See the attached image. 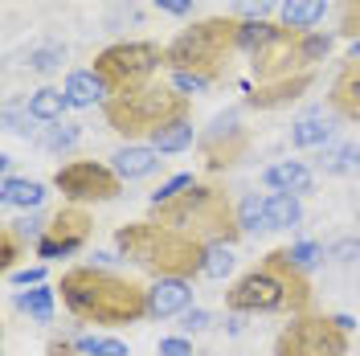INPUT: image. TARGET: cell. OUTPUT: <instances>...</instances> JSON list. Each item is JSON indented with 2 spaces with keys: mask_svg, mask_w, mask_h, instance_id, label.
Segmentation results:
<instances>
[{
  "mask_svg": "<svg viewBox=\"0 0 360 356\" xmlns=\"http://www.w3.org/2000/svg\"><path fill=\"white\" fill-rule=\"evenodd\" d=\"M238 17H205L180 29L172 42L164 45V70L172 74V87L193 94V90H209L229 78L238 49Z\"/></svg>",
  "mask_w": 360,
  "mask_h": 356,
  "instance_id": "6da1fadb",
  "label": "cell"
},
{
  "mask_svg": "<svg viewBox=\"0 0 360 356\" xmlns=\"http://www.w3.org/2000/svg\"><path fill=\"white\" fill-rule=\"evenodd\" d=\"M62 303L82 324L103 328H127L148 319V287H139L127 274H115L107 267H70L58 279Z\"/></svg>",
  "mask_w": 360,
  "mask_h": 356,
  "instance_id": "7a4b0ae2",
  "label": "cell"
},
{
  "mask_svg": "<svg viewBox=\"0 0 360 356\" xmlns=\"http://www.w3.org/2000/svg\"><path fill=\"white\" fill-rule=\"evenodd\" d=\"M311 303L315 287L291 250H270L225 291V307L233 315H303L311 312Z\"/></svg>",
  "mask_w": 360,
  "mask_h": 356,
  "instance_id": "3957f363",
  "label": "cell"
},
{
  "mask_svg": "<svg viewBox=\"0 0 360 356\" xmlns=\"http://www.w3.org/2000/svg\"><path fill=\"white\" fill-rule=\"evenodd\" d=\"M115 250L152 279H201L209 242H197L172 225L160 222H127L115 229Z\"/></svg>",
  "mask_w": 360,
  "mask_h": 356,
  "instance_id": "277c9868",
  "label": "cell"
},
{
  "mask_svg": "<svg viewBox=\"0 0 360 356\" xmlns=\"http://www.w3.org/2000/svg\"><path fill=\"white\" fill-rule=\"evenodd\" d=\"M148 222L172 225V229L197 238V242L238 246L246 238V229L238 222V201L229 197V189L217 184V180H193L180 197L152 205L148 209Z\"/></svg>",
  "mask_w": 360,
  "mask_h": 356,
  "instance_id": "5b68a950",
  "label": "cell"
},
{
  "mask_svg": "<svg viewBox=\"0 0 360 356\" xmlns=\"http://www.w3.org/2000/svg\"><path fill=\"white\" fill-rule=\"evenodd\" d=\"M193 103L188 94L176 90L172 82H148V87L123 90V94H107L103 98V119L119 139H152L160 127L188 119Z\"/></svg>",
  "mask_w": 360,
  "mask_h": 356,
  "instance_id": "8992f818",
  "label": "cell"
},
{
  "mask_svg": "<svg viewBox=\"0 0 360 356\" xmlns=\"http://www.w3.org/2000/svg\"><path fill=\"white\" fill-rule=\"evenodd\" d=\"M332 33H303V29H278L258 53H250V74L258 82H278V78H295L303 70H315V62H323L332 53Z\"/></svg>",
  "mask_w": 360,
  "mask_h": 356,
  "instance_id": "52a82bcc",
  "label": "cell"
},
{
  "mask_svg": "<svg viewBox=\"0 0 360 356\" xmlns=\"http://www.w3.org/2000/svg\"><path fill=\"white\" fill-rule=\"evenodd\" d=\"M164 66V45L156 42H115L103 53H94V78L107 87V94H123V90L148 87Z\"/></svg>",
  "mask_w": 360,
  "mask_h": 356,
  "instance_id": "ba28073f",
  "label": "cell"
},
{
  "mask_svg": "<svg viewBox=\"0 0 360 356\" xmlns=\"http://www.w3.org/2000/svg\"><path fill=\"white\" fill-rule=\"evenodd\" d=\"M274 356H348V332L336 315L303 312L274 336Z\"/></svg>",
  "mask_w": 360,
  "mask_h": 356,
  "instance_id": "9c48e42d",
  "label": "cell"
},
{
  "mask_svg": "<svg viewBox=\"0 0 360 356\" xmlns=\"http://www.w3.org/2000/svg\"><path fill=\"white\" fill-rule=\"evenodd\" d=\"M127 180L115 172L111 164L98 160H70L53 172V189L70 201V205H107V201L123 197Z\"/></svg>",
  "mask_w": 360,
  "mask_h": 356,
  "instance_id": "30bf717a",
  "label": "cell"
},
{
  "mask_svg": "<svg viewBox=\"0 0 360 356\" xmlns=\"http://www.w3.org/2000/svg\"><path fill=\"white\" fill-rule=\"evenodd\" d=\"M250 144H254L250 127L233 111H225V115H213V123L197 135V156H201L205 172L213 177V172L238 168L250 156Z\"/></svg>",
  "mask_w": 360,
  "mask_h": 356,
  "instance_id": "8fae6325",
  "label": "cell"
},
{
  "mask_svg": "<svg viewBox=\"0 0 360 356\" xmlns=\"http://www.w3.org/2000/svg\"><path fill=\"white\" fill-rule=\"evenodd\" d=\"M90 234H94V217L86 213V205H70L66 201L58 213H49V225L37 238L33 254L37 258H70L90 242Z\"/></svg>",
  "mask_w": 360,
  "mask_h": 356,
  "instance_id": "7c38bea8",
  "label": "cell"
},
{
  "mask_svg": "<svg viewBox=\"0 0 360 356\" xmlns=\"http://www.w3.org/2000/svg\"><path fill=\"white\" fill-rule=\"evenodd\" d=\"M315 87V70H303V74H295V78H278V82H258V87L250 90L246 103L250 111H283V107H291L299 103L307 90Z\"/></svg>",
  "mask_w": 360,
  "mask_h": 356,
  "instance_id": "4fadbf2b",
  "label": "cell"
},
{
  "mask_svg": "<svg viewBox=\"0 0 360 356\" xmlns=\"http://www.w3.org/2000/svg\"><path fill=\"white\" fill-rule=\"evenodd\" d=\"M328 107L344 123H360V58H344V66L336 70L332 90H328Z\"/></svg>",
  "mask_w": 360,
  "mask_h": 356,
  "instance_id": "5bb4252c",
  "label": "cell"
},
{
  "mask_svg": "<svg viewBox=\"0 0 360 356\" xmlns=\"http://www.w3.org/2000/svg\"><path fill=\"white\" fill-rule=\"evenodd\" d=\"M193 307V279H156L148 287V319H172Z\"/></svg>",
  "mask_w": 360,
  "mask_h": 356,
  "instance_id": "9a60e30c",
  "label": "cell"
},
{
  "mask_svg": "<svg viewBox=\"0 0 360 356\" xmlns=\"http://www.w3.org/2000/svg\"><path fill=\"white\" fill-rule=\"evenodd\" d=\"M274 193H291V197H307L315 189V172L303 164V160H278V164H270L266 172H262Z\"/></svg>",
  "mask_w": 360,
  "mask_h": 356,
  "instance_id": "2e32d148",
  "label": "cell"
},
{
  "mask_svg": "<svg viewBox=\"0 0 360 356\" xmlns=\"http://www.w3.org/2000/svg\"><path fill=\"white\" fill-rule=\"evenodd\" d=\"M160 164H164V160H160V152L152 148V144H148V148L127 144V148H119V152L111 156V168H115L123 180H143V177H152Z\"/></svg>",
  "mask_w": 360,
  "mask_h": 356,
  "instance_id": "e0dca14e",
  "label": "cell"
},
{
  "mask_svg": "<svg viewBox=\"0 0 360 356\" xmlns=\"http://www.w3.org/2000/svg\"><path fill=\"white\" fill-rule=\"evenodd\" d=\"M45 197H49V189H45L41 180H25V177H4L0 180V201L4 205H13V209H41Z\"/></svg>",
  "mask_w": 360,
  "mask_h": 356,
  "instance_id": "ac0fdd59",
  "label": "cell"
},
{
  "mask_svg": "<svg viewBox=\"0 0 360 356\" xmlns=\"http://www.w3.org/2000/svg\"><path fill=\"white\" fill-rule=\"evenodd\" d=\"M66 90H58V87H41V90H33L29 98H25V111L33 115L41 127H49V123H62V115H66Z\"/></svg>",
  "mask_w": 360,
  "mask_h": 356,
  "instance_id": "d6986e66",
  "label": "cell"
},
{
  "mask_svg": "<svg viewBox=\"0 0 360 356\" xmlns=\"http://www.w3.org/2000/svg\"><path fill=\"white\" fill-rule=\"evenodd\" d=\"M323 13H328V0H283L278 4V25L311 33L315 25L323 21Z\"/></svg>",
  "mask_w": 360,
  "mask_h": 356,
  "instance_id": "ffe728a7",
  "label": "cell"
},
{
  "mask_svg": "<svg viewBox=\"0 0 360 356\" xmlns=\"http://www.w3.org/2000/svg\"><path fill=\"white\" fill-rule=\"evenodd\" d=\"M62 90H66V103L78 107V111H82V107H94L98 98H107V87L94 78V70H70Z\"/></svg>",
  "mask_w": 360,
  "mask_h": 356,
  "instance_id": "44dd1931",
  "label": "cell"
},
{
  "mask_svg": "<svg viewBox=\"0 0 360 356\" xmlns=\"http://www.w3.org/2000/svg\"><path fill=\"white\" fill-rule=\"evenodd\" d=\"M328 139H332V123L323 119V111H311V115H303V119L291 123V144L295 148H323Z\"/></svg>",
  "mask_w": 360,
  "mask_h": 356,
  "instance_id": "7402d4cb",
  "label": "cell"
},
{
  "mask_svg": "<svg viewBox=\"0 0 360 356\" xmlns=\"http://www.w3.org/2000/svg\"><path fill=\"white\" fill-rule=\"evenodd\" d=\"M303 222V205L291 193H270L266 197V229H291Z\"/></svg>",
  "mask_w": 360,
  "mask_h": 356,
  "instance_id": "603a6c76",
  "label": "cell"
},
{
  "mask_svg": "<svg viewBox=\"0 0 360 356\" xmlns=\"http://www.w3.org/2000/svg\"><path fill=\"white\" fill-rule=\"evenodd\" d=\"M193 139H197V135H193V123H188V119H176V123L160 127V132L152 135V139H148V144L156 148L160 156H172V152H184V148H188Z\"/></svg>",
  "mask_w": 360,
  "mask_h": 356,
  "instance_id": "cb8c5ba5",
  "label": "cell"
},
{
  "mask_svg": "<svg viewBox=\"0 0 360 356\" xmlns=\"http://www.w3.org/2000/svg\"><path fill=\"white\" fill-rule=\"evenodd\" d=\"M53 291L58 287H29L17 295V312H25L29 319H37V324H49L53 319Z\"/></svg>",
  "mask_w": 360,
  "mask_h": 356,
  "instance_id": "d4e9b609",
  "label": "cell"
},
{
  "mask_svg": "<svg viewBox=\"0 0 360 356\" xmlns=\"http://www.w3.org/2000/svg\"><path fill=\"white\" fill-rule=\"evenodd\" d=\"M319 168L328 177H348V172H360V148L356 144H336L332 152L319 156Z\"/></svg>",
  "mask_w": 360,
  "mask_h": 356,
  "instance_id": "484cf974",
  "label": "cell"
},
{
  "mask_svg": "<svg viewBox=\"0 0 360 356\" xmlns=\"http://www.w3.org/2000/svg\"><path fill=\"white\" fill-rule=\"evenodd\" d=\"M82 139V132H78V123H49V127H41V135H37V144H41L45 152H70L74 144Z\"/></svg>",
  "mask_w": 360,
  "mask_h": 356,
  "instance_id": "4316f807",
  "label": "cell"
},
{
  "mask_svg": "<svg viewBox=\"0 0 360 356\" xmlns=\"http://www.w3.org/2000/svg\"><path fill=\"white\" fill-rule=\"evenodd\" d=\"M278 29H283V25H274V21H242V29H238V49H242V53H258Z\"/></svg>",
  "mask_w": 360,
  "mask_h": 356,
  "instance_id": "83f0119b",
  "label": "cell"
},
{
  "mask_svg": "<svg viewBox=\"0 0 360 356\" xmlns=\"http://www.w3.org/2000/svg\"><path fill=\"white\" fill-rule=\"evenodd\" d=\"M238 222L246 234L254 229H266V197H258V193H246V197L238 201Z\"/></svg>",
  "mask_w": 360,
  "mask_h": 356,
  "instance_id": "f1b7e54d",
  "label": "cell"
},
{
  "mask_svg": "<svg viewBox=\"0 0 360 356\" xmlns=\"http://www.w3.org/2000/svg\"><path fill=\"white\" fill-rule=\"evenodd\" d=\"M25 250H29V242H25L21 234L13 225H0V270L4 274H13V267H17V258H21Z\"/></svg>",
  "mask_w": 360,
  "mask_h": 356,
  "instance_id": "f546056e",
  "label": "cell"
},
{
  "mask_svg": "<svg viewBox=\"0 0 360 356\" xmlns=\"http://www.w3.org/2000/svg\"><path fill=\"white\" fill-rule=\"evenodd\" d=\"M74 344L82 356H127V344L111 336H74Z\"/></svg>",
  "mask_w": 360,
  "mask_h": 356,
  "instance_id": "4dcf8cb0",
  "label": "cell"
},
{
  "mask_svg": "<svg viewBox=\"0 0 360 356\" xmlns=\"http://www.w3.org/2000/svg\"><path fill=\"white\" fill-rule=\"evenodd\" d=\"M233 270V246L229 242H209L205 254V279H225Z\"/></svg>",
  "mask_w": 360,
  "mask_h": 356,
  "instance_id": "1f68e13d",
  "label": "cell"
},
{
  "mask_svg": "<svg viewBox=\"0 0 360 356\" xmlns=\"http://www.w3.org/2000/svg\"><path fill=\"white\" fill-rule=\"evenodd\" d=\"M336 33L348 42L360 37V0H336Z\"/></svg>",
  "mask_w": 360,
  "mask_h": 356,
  "instance_id": "d6a6232c",
  "label": "cell"
},
{
  "mask_svg": "<svg viewBox=\"0 0 360 356\" xmlns=\"http://www.w3.org/2000/svg\"><path fill=\"white\" fill-rule=\"evenodd\" d=\"M283 0H238L233 4V17L238 21H270V13H278Z\"/></svg>",
  "mask_w": 360,
  "mask_h": 356,
  "instance_id": "836d02e7",
  "label": "cell"
},
{
  "mask_svg": "<svg viewBox=\"0 0 360 356\" xmlns=\"http://www.w3.org/2000/svg\"><path fill=\"white\" fill-rule=\"evenodd\" d=\"M62 58H66V49H62V45H37V49H29V70L49 74V70L62 66Z\"/></svg>",
  "mask_w": 360,
  "mask_h": 356,
  "instance_id": "e575fe53",
  "label": "cell"
},
{
  "mask_svg": "<svg viewBox=\"0 0 360 356\" xmlns=\"http://www.w3.org/2000/svg\"><path fill=\"white\" fill-rule=\"evenodd\" d=\"M291 258H295L303 270H311V267H319V262L328 258V250H323L319 242H295V246H291Z\"/></svg>",
  "mask_w": 360,
  "mask_h": 356,
  "instance_id": "d590c367",
  "label": "cell"
},
{
  "mask_svg": "<svg viewBox=\"0 0 360 356\" xmlns=\"http://www.w3.org/2000/svg\"><path fill=\"white\" fill-rule=\"evenodd\" d=\"M328 258L332 262H356L360 258V238H340V242L328 246Z\"/></svg>",
  "mask_w": 360,
  "mask_h": 356,
  "instance_id": "8d00e7d4",
  "label": "cell"
},
{
  "mask_svg": "<svg viewBox=\"0 0 360 356\" xmlns=\"http://www.w3.org/2000/svg\"><path fill=\"white\" fill-rule=\"evenodd\" d=\"M193 180H197V177H188V172H180V177H172L168 184H164V189H160V193H152V205H160V201H172V197H180V193H184V189H188Z\"/></svg>",
  "mask_w": 360,
  "mask_h": 356,
  "instance_id": "74e56055",
  "label": "cell"
},
{
  "mask_svg": "<svg viewBox=\"0 0 360 356\" xmlns=\"http://www.w3.org/2000/svg\"><path fill=\"white\" fill-rule=\"evenodd\" d=\"M213 324V315L201 312V307H188V312L180 315V332H205Z\"/></svg>",
  "mask_w": 360,
  "mask_h": 356,
  "instance_id": "f35d334b",
  "label": "cell"
},
{
  "mask_svg": "<svg viewBox=\"0 0 360 356\" xmlns=\"http://www.w3.org/2000/svg\"><path fill=\"white\" fill-rule=\"evenodd\" d=\"M8 283H17V287H41L45 283V267H25V270H13V274H4Z\"/></svg>",
  "mask_w": 360,
  "mask_h": 356,
  "instance_id": "ab89813d",
  "label": "cell"
},
{
  "mask_svg": "<svg viewBox=\"0 0 360 356\" xmlns=\"http://www.w3.org/2000/svg\"><path fill=\"white\" fill-rule=\"evenodd\" d=\"M156 356H193V344H188L184 336H164L160 348H156Z\"/></svg>",
  "mask_w": 360,
  "mask_h": 356,
  "instance_id": "60d3db41",
  "label": "cell"
},
{
  "mask_svg": "<svg viewBox=\"0 0 360 356\" xmlns=\"http://www.w3.org/2000/svg\"><path fill=\"white\" fill-rule=\"evenodd\" d=\"M152 4H156L160 13H168V17H188L197 0H152Z\"/></svg>",
  "mask_w": 360,
  "mask_h": 356,
  "instance_id": "b9f144b4",
  "label": "cell"
},
{
  "mask_svg": "<svg viewBox=\"0 0 360 356\" xmlns=\"http://www.w3.org/2000/svg\"><path fill=\"white\" fill-rule=\"evenodd\" d=\"M45 352H49V356H82L74 340H49V348H45Z\"/></svg>",
  "mask_w": 360,
  "mask_h": 356,
  "instance_id": "7bdbcfd3",
  "label": "cell"
},
{
  "mask_svg": "<svg viewBox=\"0 0 360 356\" xmlns=\"http://www.w3.org/2000/svg\"><path fill=\"white\" fill-rule=\"evenodd\" d=\"M348 58H360V37L352 42V49H348Z\"/></svg>",
  "mask_w": 360,
  "mask_h": 356,
  "instance_id": "ee69618b",
  "label": "cell"
}]
</instances>
